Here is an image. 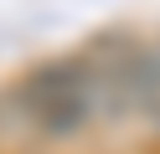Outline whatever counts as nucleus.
<instances>
[{"label":"nucleus","instance_id":"1","mask_svg":"<svg viewBox=\"0 0 160 154\" xmlns=\"http://www.w3.org/2000/svg\"><path fill=\"white\" fill-rule=\"evenodd\" d=\"M16 98H21L31 139L67 144L83 128H93L98 103H103V77L88 62H47L16 87Z\"/></svg>","mask_w":160,"mask_h":154}]
</instances>
